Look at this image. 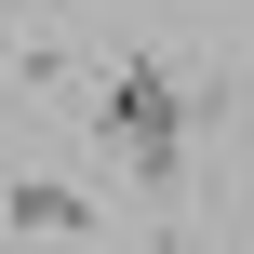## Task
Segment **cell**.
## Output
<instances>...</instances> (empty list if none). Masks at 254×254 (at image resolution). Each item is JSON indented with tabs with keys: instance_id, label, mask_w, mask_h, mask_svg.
<instances>
[{
	"instance_id": "3",
	"label": "cell",
	"mask_w": 254,
	"mask_h": 254,
	"mask_svg": "<svg viewBox=\"0 0 254 254\" xmlns=\"http://www.w3.org/2000/svg\"><path fill=\"white\" fill-rule=\"evenodd\" d=\"M13 54H27V40H13V27H0V80H13Z\"/></svg>"
},
{
	"instance_id": "2",
	"label": "cell",
	"mask_w": 254,
	"mask_h": 254,
	"mask_svg": "<svg viewBox=\"0 0 254 254\" xmlns=\"http://www.w3.org/2000/svg\"><path fill=\"white\" fill-rule=\"evenodd\" d=\"M0 228H94V188H67V174H27V188H0Z\"/></svg>"
},
{
	"instance_id": "1",
	"label": "cell",
	"mask_w": 254,
	"mask_h": 254,
	"mask_svg": "<svg viewBox=\"0 0 254 254\" xmlns=\"http://www.w3.org/2000/svg\"><path fill=\"white\" fill-rule=\"evenodd\" d=\"M107 147H121L147 188H174V161H188V80H174V54H121V80H107Z\"/></svg>"
}]
</instances>
